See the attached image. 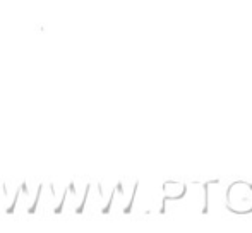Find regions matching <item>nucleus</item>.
Masks as SVG:
<instances>
[{"label":"nucleus","instance_id":"obj_1","mask_svg":"<svg viewBox=\"0 0 252 233\" xmlns=\"http://www.w3.org/2000/svg\"><path fill=\"white\" fill-rule=\"evenodd\" d=\"M39 196H41V185L38 187V192H36V197H34V202H33V206L29 208V213H34V211H36V208H38V202H39Z\"/></svg>","mask_w":252,"mask_h":233}]
</instances>
